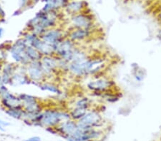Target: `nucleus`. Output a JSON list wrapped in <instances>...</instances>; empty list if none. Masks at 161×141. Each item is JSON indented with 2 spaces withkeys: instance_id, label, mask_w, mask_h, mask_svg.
Instances as JSON below:
<instances>
[{
  "instance_id": "nucleus-27",
  "label": "nucleus",
  "mask_w": 161,
  "mask_h": 141,
  "mask_svg": "<svg viewBox=\"0 0 161 141\" xmlns=\"http://www.w3.org/2000/svg\"><path fill=\"white\" fill-rule=\"evenodd\" d=\"M4 33V29L2 27H0V38L2 37Z\"/></svg>"
},
{
  "instance_id": "nucleus-20",
  "label": "nucleus",
  "mask_w": 161,
  "mask_h": 141,
  "mask_svg": "<svg viewBox=\"0 0 161 141\" xmlns=\"http://www.w3.org/2000/svg\"><path fill=\"white\" fill-rule=\"evenodd\" d=\"M87 113V109L75 107L70 113V117L72 119L80 120Z\"/></svg>"
},
{
  "instance_id": "nucleus-16",
  "label": "nucleus",
  "mask_w": 161,
  "mask_h": 141,
  "mask_svg": "<svg viewBox=\"0 0 161 141\" xmlns=\"http://www.w3.org/2000/svg\"><path fill=\"white\" fill-rule=\"evenodd\" d=\"M26 53H27V55L30 61H40L42 57L43 56L35 48H34L32 46L30 45H27V47H26Z\"/></svg>"
},
{
  "instance_id": "nucleus-8",
  "label": "nucleus",
  "mask_w": 161,
  "mask_h": 141,
  "mask_svg": "<svg viewBox=\"0 0 161 141\" xmlns=\"http://www.w3.org/2000/svg\"><path fill=\"white\" fill-rule=\"evenodd\" d=\"M1 100V103L5 109L22 108V103L19 96L9 91Z\"/></svg>"
},
{
  "instance_id": "nucleus-5",
  "label": "nucleus",
  "mask_w": 161,
  "mask_h": 141,
  "mask_svg": "<svg viewBox=\"0 0 161 141\" xmlns=\"http://www.w3.org/2000/svg\"><path fill=\"white\" fill-rule=\"evenodd\" d=\"M26 73L30 81L36 84L41 83L44 79L46 78L40 61H31L26 66Z\"/></svg>"
},
{
  "instance_id": "nucleus-26",
  "label": "nucleus",
  "mask_w": 161,
  "mask_h": 141,
  "mask_svg": "<svg viewBox=\"0 0 161 141\" xmlns=\"http://www.w3.org/2000/svg\"><path fill=\"white\" fill-rule=\"evenodd\" d=\"M4 16H5L4 12V10L2 9L1 5H0V17H4Z\"/></svg>"
},
{
  "instance_id": "nucleus-2",
  "label": "nucleus",
  "mask_w": 161,
  "mask_h": 141,
  "mask_svg": "<svg viewBox=\"0 0 161 141\" xmlns=\"http://www.w3.org/2000/svg\"><path fill=\"white\" fill-rule=\"evenodd\" d=\"M27 43L22 38L17 40L9 48V53L15 62L27 66L31 61L26 53Z\"/></svg>"
},
{
  "instance_id": "nucleus-19",
  "label": "nucleus",
  "mask_w": 161,
  "mask_h": 141,
  "mask_svg": "<svg viewBox=\"0 0 161 141\" xmlns=\"http://www.w3.org/2000/svg\"><path fill=\"white\" fill-rule=\"evenodd\" d=\"M18 96H19L21 101H22V106H26V105L32 104V103H34L39 101V100L36 98L35 96H32V95H30V94L21 93Z\"/></svg>"
},
{
  "instance_id": "nucleus-18",
  "label": "nucleus",
  "mask_w": 161,
  "mask_h": 141,
  "mask_svg": "<svg viewBox=\"0 0 161 141\" xmlns=\"http://www.w3.org/2000/svg\"><path fill=\"white\" fill-rule=\"evenodd\" d=\"M36 85H37L40 89L43 90V91H47L51 92V93H53L55 94H60V93H61L60 90L59 89L58 87L55 85H54V84L39 83L36 84Z\"/></svg>"
},
{
  "instance_id": "nucleus-14",
  "label": "nucleus",
  "mask_w": 161,
  "mask_h": 141,
  "mask_svg": "<svg viewBox=\"0 0 161 141\" xmlns=\"http://www.w3.org/2000/svg\"><path fill=\"white\" fill-rule=\"evenodd\" d=\"M111 82L107 79H97V80L91 81L87 84L88 88L93 91H103L110 86Z\"/></svg>"
},
{
  "instance_id": "nucleus-21",
  "label": "nucleus",
  "mask_w": 161,
  "mask_h": 141,
  "mask_svg": "<svg viewBox=\"0 0 161 141\" xmlns=\"http://www.w3.org/2000/svg\"><path fill=\"white\" fill-rule=\"evenodd\" d=\"M82 7V3L79 2H74L69 4L67 7V9L71 12H77L80 11Z\"/></svg>"
},
{
  "instance_id": "nucleus-24",
  "label": "nucleus",
  "mask_w": 161,
  "mask_h": 141,
  "mask_svg": "<svg viewBox=\"0 0 161 141\" xmlns=\"http://www.w3.org/2000/svg\"><path fill=\"white\" fill-rule=\"evenodd\" d=\"M25 141H42L41 138L38 136H33V137H31L30 138H28V139L25 140Z\"/></svg>"
},
{
  "instance_id": "nucleus-6",
  "label": "nucleus",
  "mask_w": 161,
  "mask_h": 141,
  "mask_svg": "<svg viewBox=\"0 0 161 141\" xmlns=\"http://www.w3.org/2000/svg\"><path fill=\"white\" fill-rule=\"evenodd\" d=\"M44 42L52 45H55L62 42L63 38V32L59 29H47L44 34L40 37Z\"/></svg>"
},
{
  "instance_id": "nucleus-3",
  "label": "nucleus",
  "mask_w": 161,
  "mask_h": 141,
  "mask_svg": "<svg viewBox=\"0 0 161 141\" xmlns=\"http://www.w3.org/2000/svg\"><path fill=\"white\" fill-rule=\"evenodd\" d=\"M99 61L88 60L86 58L69 62L68 70L75 76H81L88 73H92V69Z\"/></svg>"
},
{
  "instance_id": "nucleus-1",
  "label": "nucleus",
  "mask_w": 161,
  "mask_h": 141,
  "mask_svg": "<svg viewBox=\"0 0 161 141\" xmlns=\"http://www.w3.org/2000/svg\"><path fill=\"white\" fill-rule=\"evenodd\" d=\"M70 115L64 111L47 110L42 113L40 125L47 128H53L61 123L70 119Z\"/></svg>"
},
{
  "instance_id": "nucleus-12",
  "label": "nucleus",
  "mask_w": 161,
  "mask_h": 141,
  "mask_svg": "<svg viewBox=\"0 0 161 141\" xmlns=\"http://www.w3.org/2000/svg\"><path fill=\"white\" fill-rule=\"evenodd\" d=\"M77 128V123L72 120H68L61 123L58 126V130L62 134L65 135L66 136H71L76 131ZM65 136V137H66Z\"/></svg>"
},
{
  "instance_id": "nucleus-10",
  "label": "nucleus",
  "mask_w": 161,
  "mask_h": 141,
  "mask_svg": "<svg viewBox=\"0 0 161 141\" xmlns=\"http://www.w3.org/2000/svg\"><path fill=\"white\" fill-rule=\"evenodd\" d=\"M18 66H15L14 63H6L2 67V78L4 85H11L12 77L17 70Z\"/></svg>"
},
{
  "instance_id": "nucleus-28",
  "label": "nucleus",
  "mask_w": 161,
  "mask_h": 141,
  "mask_svg": "<svg viewBox=\"0 0 161 141\" xmlns=\"http://www.w3.org/2000/svg\"><path fill=\"white\" fill-rule=\"evenodd\" d=\"M4 86V82H3V81H2V76H1V74H0V88H2V86Z\"/></svg>"
},
{
  "instance_id": "nucleus-22",
  "label": "nucleus",
  "mask_w": 161,
  "mask_h": 141,
  "mask_svg": "<svg viewBox=\"0 0 161 141\" xmlns=\"http://www.w3.org/2000/svg\"><path fill=\"white\" fill-rule=\"evenodd\" d=\"M89 102L90 101L88 98H81L78 101H77L76 104H75V107L87 109V107L89 106Z\"/></svg>"
},
{
  "instance_id": "nucleus-25",
  "label": "nucleus",
  "mask_w": 161,
  "mask_h": 141,
  "mask_svg": "<svg viewBox=\"0 0 161 141\" xmlns=\"http://www.w3.org/2000/svg\"><path fill=\"white\" fill-rule=\"evenodd\" d=\"M66 139L68 141H87V140H78V139H75V138H73L71 136H66Z\"/></svg>"
},
{
  "instance_id": "nucleus-29",
  "label": "nucleus",
  "mask_w": 161,
  "mask_h": 141,
  "mask_svg": "<svg viewBox=\"0 0 161 141\" xmlns=\"http://www.w3.org/2000/svg\"><path fill=\"white\" fill-rule=\"evenodd\" d=\"M34 1H36V2H37V1H38V0H34Z\"/></svg>"
},
{
  "instance_id": "nucleus-17",
  "label": "nucleus",
  "mask_w": 161,
  "mask_h": 141,
  "mask_svg": "<svg viewBox=\"0 0 161 141\" xmlns=\"http://www.w3.org/2000/svg\"><path fill=\"white\" fill-rule=\"evenodd\" d=\"M25 111L23 108H11L5 109V113L8 115L9 116L17 120H22L23 115H24Z\"/></svg>"
},
{
  "instance_id": "nucleus-9",
  "label": "nucleus",
  "mask_w": 161,
  "mask_h": 141,
  "mask_svg": "<svg viewBox=\"0 0 161 141\" xmlns=\"http://www.w3.org/2000/svg\"><path fill=\"white\" fill-rule=\"evenodd\" d=\"M23 66H18L17 70L12 77V84L13 86L18 85H25V84H30V80L26 73V69L22 71Z\"/></svg>"
},
{
  "instance_id": "nucleus-4",
  "label": "nucleus",
  "mask_w": 161,
  "mask_h": 141,
  "mask_svg": "<svg viewBox=\"0 0 161 141\" xmlns=\"http://www.w3.org/2000/svg\"><path fill=\"white\" fill-rule=\"evenodd\" d=\"M54 53L59 56V58L69 63L72 61L75 47L73 42L69 38H64L62 42L54 45Z\"/></svg>"
},
{
  "instance_id": "nucleus-13",
  "label": "nucleus",
  "mask_w": 161,
  "mask_h": 141,
  "mask_svg": "<svg viewBox=\"0 0 161 141\" xmlns=\"http://www.w3.org/2000/svg\"><path fill=\"white\" fill-rule=\"evenodd\" d=\"M72 22L75 27L78 29H87L91 26V20L87 17L82 14L75 16L72 18Z\"/></svg>"
},
{
  "instance_id": "nucleus-7",
  "label": "nucleus",
  "mask_w": 161,
  "mask_h": 141,
  "mask_svg": "<svg viewBox=\"0 0 161 141\" xmlns=\"http://www.w3.org/2000/svg\"><path fill=\"white\" fill-rule=\"evenodd\" d=\"M40 62L46 77L51 75L58 68V59L53 56H43Z\"/></svg>"
},
{
  "instance_id": "nucleus-23",
  "label": "nucleus",
  "mask_w": 161,
  "mask_h": 141,
  "mask_svg": "<svg viewBox=\"0 0 161 141\" xmlns=\"http://www.w3.org/2000/svg\"><path fill=\"white\" fill-rule=\"evenodd\" d=\"M10 123L7 121H4V120H2L0 119V131L4 132L5 129L4 128H6L7 126H9Z\"/></svg>"
},
{
  "instance_id": "nucleus-11",
  "label": "nucleus",
  "mask_w": 161,
  "mask_h": 141,
  "mask_svg": "<svg viewBox=\"0 0 161 141\" xmlns=\"http://www.w3.org/2000/svg\"><path fill=\"white\" fill-rule=\"evenodd\" d=\"M101 116L95 111L86 113L79 120V123L90 126L97 125L101 121Z\"/></svg>"
},
{
  "instance_id": "nucleus-15",
  "label": "nucleus",
  "mask_w": 161,
  "mask_h": 141,
  "mask_svg": "<svg viewBox=\"0 0 161 141\" xmlns=\"http://www.w3.org/2000/svg\"><path fill=\"white\" fill-rule=\"evenodd\" d=\"M88 34H89V32L87 29H78L77 30L72 31L69 34V39H70L72 42H77V41H80L84 39V38H86Z\"/></svg>"
}]
</instances>
